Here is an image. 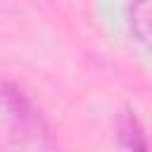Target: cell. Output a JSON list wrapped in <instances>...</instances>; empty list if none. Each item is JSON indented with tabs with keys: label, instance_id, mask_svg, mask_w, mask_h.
I'll return each mask as SVG.
<instances>
[{
	"label": "cell",
	"instance_id": "obj_1",
	"mask_svg": "<svg viewBox=\"0 0 152 152\" xmlns=\"http://www.w3.org/2000/svg\"><path fill=\"white\" fill-rule=\"evenodd\" d=\"M131 31L145 48L152 50V0H133L131 2Z\"/></svg>",
	"mask_w": 152,
	"mask_h": 152
},
{
	"label": "cell",
	"instance_id": "obj_2",
	"mask_svg": "<svg viewBox=\"0 0 152 152\" xmlns=\"http://www.w3.org/2000/svg\"><path fill=\"white\" fill-rule=\"evenodd\" d=\"M121 138H124L128 152H150L147 150V140L142 135V128H140L138 119L131 112H126V116L121 121Z\"/></svg>",
	"mask_w": 152,
	"mask_h": 152
}]
</instances>
